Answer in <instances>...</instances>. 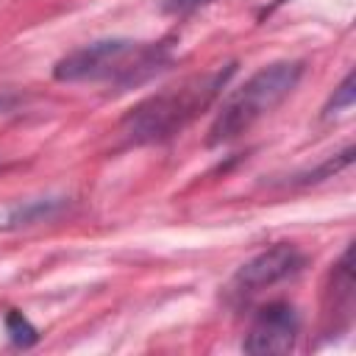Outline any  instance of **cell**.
Listing matches in <instances>:
<instances>
[{"label": "cell", "instance_id": "cell-1", "mask_svg": "<svg viewBox=\"0 0 356 356\" xmlns=\"http://www.w3.org/2000/svg\"><path fill=\"white\" fill-rule=\"evenodd\" d=\"M170 53L164 44H145L131 39H103L72 50L53 67V78L61 83H142L153 72L164 70Z\"/></svg>", "mask_w": 356, "mask_h": 356}, {"label": "cell", "instance_id": "cell-2", "mask_svg": "<svg viewBox=\"0 0 356 356\" xmlns=\"http://www.w3.org/2000/svg\"><path fill=\"white\" fill-rule=\"evenodd\" d=\"M231 75H234V64L189 78L181 86H172L167 92L150 95L147 100H142L136 108L125 114L120 125L122 134L136 145L161 142V139L175 136L220 95V89L228 83Z\"/></svg>", "mask_w": 356, "mask_h": 356}, {"label": "cell", "instance_id": "cell-3", "mask_svg": "<svg viewBox=\"0 0 356 356\" xmlns=\"http://www.w3.org/2000/svg\"><path fill=\"white\" fill-rule=\"evenodd\" d=\"M300 78H303L300 61H273L259 72H253L239 89H234L225 97L209 128L206 142L217 147L248 134L261 117H267L275 106H281L292 95Z\"/></svg>", "mask_w": 356, "mask_h": 356}, {"label": "cell", "instance_id": "cell-4", "mask_svg": "<svg viewBox=\"0 0 356 356\" xmlns=\"http://www.w3.org/2000/svg\"><path fill=\"white\" fill-rule=\"evenodd\" d=\"M303 261H306V256L295 245L278 242V245L256 253L250 261H245L236 270V275L231 281V289L236 295H256V292H261V289H267V286L300 273Z\"/></svg>", "mask_w": 356, "mask_h": 356}, {"label": "cell", "instance_id": "cell-5", "mask_svg": "<svg viewBox=\"0 0 356 356\" xmlns=\"http://www.w3.org/2000/svg\"><path fill=\"white\" fill-rule=\"evenodd\" d=\"M298 312L289 303H270L256 314L242 348L253 356L286 353L298 339Z\"/></svg>", "mask_w": 356, "mask_h": 356}, {"label": "cell", "instance_id": "cell-6", "mask_svg": "<svg viewBox=\"0 0 356 356\" xmlns=\"http://www.w3.org/2000/svg\"><path fill=\"white\" fill-rule=\"evenodd\" d=\"M61 206H64V200H56V197H42V200H25V203L3 206L0 209V228H19V225H31V222L47 220Z\"/></svg>", "mask_w": 356, "mask_h": 356}, {"label": "cell", "instance_id": "cell-7", "mask_svg": "<svg viewBox=\"0 0 356 356\" xmlns=\"http://www.w3.org/2000/svg\"><path fill=\"white\" fill-rule=\"evenodd\" d=\"M6 331H8V337H11L14 345L28 348V345L36 342V328L25 320L22 312H8V314H6Z\"/></svg>", "mask_w": 356, "mask_h": 356}, {"label": "cell", "instance_id": "cell-8", "mask_svg": "<svg viewBox=\"0 0 356 356\" xmlns=\"http://www.w3.org/2000/svg\"><path fill=\"white\" fill-rule=\"evenodd\" d=\"M353 100H356V89H353V72H348L345 75V81L334 89V95H331V100L325 103V117H331V114H337V111H348L350 106H353Z\"/></svg>", "mask_w": 356, "mask_h": 356}, {"label": "cell", "instance_id": "cell-9", "mask_svg": "<svg viewBox=\"0 0 356 356\" xmlns=\"http://www.w3.org/2000/svg\"><path fill=\"white\" fill-rule=\"evenodd\" d=\"M206 3L209 0H161V8L167 14H186V11H192L197 6H206Z\"/></svg>", "mask_w": 356, "mask_h": 356}, {"label": "cell", "instance_id": "cell-10", "mask_svg": "<svg viewBox=\"0 0 356 356\" xmlns=\"http://www.w3.org/2000/svg\"><path fill=\"white\" fill-rule=\"evenodd\" d=\"M8 106H11V97H6V95H0V111H3V108H8Z\"/></svg>", "mask_w": 356, "mask_h": 356}]
</instances>
